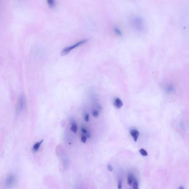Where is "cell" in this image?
I'll list each match as a JSON object with an SVG mask.
<instances>
[{
  "mask_svg": "<svg viewBox=\"0 0 189 189\" xmlns=\"http://www.w3.org/2000/svg\"><path fill=\"white\" fill-rule=\"evenodd\" d=\"M107 169L109 171H112V170H113V167L111 165V164H108V165H107Z\"/></svg>",
  "mask_w": 189,
  "mask_h": 189,
  "instance_id": "ffe728a7",
  "label": "cell"
},
{
  "mask_svg": "<svg viewBox=\"0 0 189 189\" xmlns=\"http://www.w3.org/2000/svg\"><path fill=\"white\" fill-rule=\"evenodd\" d=\"M139 153L141 154V155H142V156H143V157L148 156V152L145 150V149H141L139 150Z\"/></svg>",
  "mask_w": 189,
  "mask_h": 189,
  "instance_id": "5bb4252c",
  "label": "cell"
},
{
  "mask_svg": "<svg viewBox=\"0 0 189 189\" xmlns=\"http://www.w3.org/2000/svg\"><path fill=\"white\" fill-rule=\"evenodd\" d=\"M129 133H130V134L131 135V137L133 139V140L135 142H137L138 139L139 137V132L138 130L136 129H133L130 130Z\"/></svg>",
  "mask_w": 189,
  "mask_h": 189,
  "instance_id": "5b68a950",
  "label": "cell"
},
{
  "mask_svg": "<svg viewBox=\"0 0 189 189\" xmlns=\"http://www.w3.org/2000/svg\"><path fill=\"white\" fill-rule=\"evenodd\" d=\"M90 119V116L88 113H85L84 116V120L85 122H88Z\"/></svg>",
  "mask_w": 189,
  "mask_h": 189,
  "instance_id": "e0dca14e",
  "label": "cell"
},
{
  "mask_svg": "<svg viewBox=\"0 0 189 189\" xmlns=\"http://www.w3.org/2000/svg\"><path fill=\"white\" fill-rule=\"evenodd\" d=\"M133 188L134 189H138L139 188L138 180L134 177L133 181Z\"/></svg>",
  "mask_w": 189,
  "mask_h": 189,
  "instance_id": "4fadbf2b",
  "label": "cell"
},
{
  "mask_svg": "<svg viewBox=\"0 0 189 189\" xmlns=\"http://www.w3.org/2000/svg\"><path fill=\"white\" fill-rule=\"evenodd\" d=\"M81 132H82L85 135L88 132V129L86 128H84V127H82V128H81Z\"/></svg>",
  "mask_w": 189,
  "mask_h": 189,
  "instance_id": "d6986e66",
  "label": "cell"
},
{
  "mask_svg": "<svg viewBox=\"0 0 189 189\" xmlns=\"http://www.w3.org/2000/svg\"><path fill=\"white\" fill-rule=\"evenodd\" d=\"M134 179V175L131 173H128L127 175V184L128 185H131L133 184V180Z\"/></svg>",
  "mask_w": 189,
  "mask_h": 189,
  "instance_id": "9c48e42d",
  "label": "cell"
},
{
  "mask_svg": "<svg viewBox=\"0 0 189 189\" xmlns=\"http://www.w3.org/2000/svg\"><path fill=\"white\" fill-rule=\"evenodd\" d=\"M165 91L169 93H173L175 91V87L173 84H169L167 85V87H165Z\"/></svg>",
  "mask_w": 189,
  "mask_h": 189,
  "instance_id": "7c38bea8",
  "label": "cell"
},
{
  "mask_svg": "<svg viewBox=\"0 0 189 189\" xmlns=\"http://www.w3.org/2000/svg\"><path fill=\"white\" fill-rule=\"evenodd\" d=\"M114 106L117 109H121L123 106V102L120 98L116 97L114 100Z\"/></svg>",
  "mask_w": 189,
  "mask_h": 189,
  "instance_id": "8992f818",
  "label": "cell"
},
{
  "mask_svg": "<svg viewBox=\"0 0 189 189\" xmlns=\"http://www.w3.org/2000/svg\"><path fill=\"white\" fill-rule=\"evenodd\" d=\"M118 189H121L122 188V180L121 179H118Z\"/></svg>",
  "mask_w": 189,
  "mask_h": 189,
  "instance_id": "ac0fdd59",
  "label": "cell"
},
{
  "mask_svg": "<svg viewBox=\"0 0 189 189\" xmlns=\"http://www.w3.org/2000/svg\"><path fill=\"white\" fill-rule=\"evenodd\" d=\"M114 34L118 37H121L122 35V32L120 28L117 26H114Z\"/></svg>",
  "mask_w": 189,
  "mask_h": 189,
  "instance_id": "8fae6325",
  "label": "cell"
},
{
  "mask_svg": "<svg viewBox=\"0 0 189 189\" xmlns=\"http://www.w3.org/2000/svg\"><path fill=\"white\" fill-rule=\"evenodd\" d=\"M43 140H41V141H38V142H37L36 143H35L34 145L33 146V147H32V151L34 153H36V152L38 151L41 145L43 143Z\"/></svg>",
  "mask_w": 189,
  "mask_h": 189,
  "instance_id": "ba28073f",
  "label": "cell"
},
{
  "mask_svg": "<svg viewBox=\"0 0 189 189\" xmlns=\"http://www.w3.org/2000/svg\"><path fill=\"white\" fill-rule=\"evenodd\" d=\"M71 131L74 133V134L76 133V131L78 130V124L74 119H71Z\"/></svg>",
  "mask_w": 189,
  "mask_h": 189,
  "instance_id": "52a82bcc",
  "label": "cell"
},
{
  "mask_svg": "<svg viewBox=\"0 0 189 189\" xmlns=\"http://www.w3.org/2000/svg\"><path fill=\"white\" fill-rule=\"evenodd\" d=\"M87 42H88L87 39H84L80 40L79 41L73 44V45L66 47L65 48H64L62 50L61 53V56H66V55H68L71 52L74 50L75 48H78L80 46L84 45Z\"/></svg>",
  "mask_w": 189,
  "mask_h": 189,
  "instance_id": "7a4b0ae2",
  "label": "cell"
},
{
  "mask_svg": "<svg viewBox=\"0 0 189 189\" xmlns=\"http://www.w3.org/2000/svg\"><path fill=\"white\" fill-rule=\"evenodd\" d=\"M81 140L82 141L83 143H87V141H88V137H87V136L85 134L82 135V136H81Z\"/></svg>",
  "mask_w": 189,
  "mask_h": 189,
  "instance_id": "2e32d148",
  "label": "cell"
},
{
  "mask_svg": "<svg viewBox=\"0 0 189 189\" xmlns=\"http://www.w3.org/2000/svg\"><path fill=\"white\" fill-rule=\"evenodd\" d=\"M25 106V96H19L18 103L16 106V113L17 114H21L24 110Z\"/></svg>",
  "mask_w": 189,
  "mask_h": 189,
  "instance_id": "3957f363",
  "label": "cell"
},
{
  "mask_svg": "<svg viewBox=\"0 0 189 189\" xmlns=\"http://www.w3.org/2000/svg\"><path fill=\"white\" fill-rule=\"evenodd\" d=\"M92 116L94 118H97L100 116V112H98V110H94L92 111Z\"/></svg>",
  "mask_w": 189,
  "mask_h": 189,
  "instance_id": "9a60e30c",
  "label": "cell"
},
{
  "mask_svg": "<svg viewBox=\"0 0 189 189\" xmlns=\"http://www.w3.org/2000/svg\"><path fill=\"white\" fill-rule=\"evenodd\" d=\"M47 3L50 8H55L57 5L56 0H47Z\"/></svg>",
  "mask_w": 189,
  "mask_h": 189,
  "instance_id": "30bf717a",
  "label": "cell"
},
{
  "mask_svg": "<svg viewBox=\"0 0 189 189\" xmlns=\"http://www.w3.org/2000/svg\"><path fill=\"white\" fill-rule=\"evenodd\" d=\"M16 181V176L13 174H10L7 176L5 180V185L7 187H11L15 185Z\"/></svg>",
  "mask_w": 189,
  "mask_h": 189,
  "instance_id": "277c9868",
  "label": "cell"
},
{
  "mask_svg": "<svg viewBox=\"0 0 189 189\" xmlns=\"http://www.w3.org/2000/svg\"><path fill=\"white\" fill-rule=\"evenodd\" d=\"M130 23L133 29L137 32H142L144 29V23L142 18L134 16L131 18Z\"/></svg>",
  "mask_w": 189,
  "mask_h": 189,
  "instance_id": "6da1fadb",
  "label": "cell"
}]
</instances>
